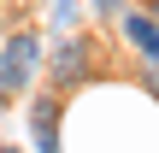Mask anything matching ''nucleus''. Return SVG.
<instances>
[{
    "label": "nucleus",
    "instance_id": "nucleus-1",
    "mask_svg": "<svg viewBox=\"0 0 159 153\" xmlns=\"http://www.w3.org/2000/svg\"><path fill=\"white\" fill-rule=\"evenodd\" d=\"M35 71H41V41H35L30 29L6 35V41H0V100L24 94V88L35 83Z\"/></svg>",
    "mask_w": 159,
    "mask_h": 153
},
{
    "label": "nucleus",
    "instance_id": "nucleus-2",
    "mask_svg": "<svg viewBox=\"0 0 159 153\" xmlns=\"http://www.w3.org/2000/svg\"><path fill=\"white\" fill-rule=\"evenodd\" d=\"M89 71H94V41H89V35H65V41L53 47V59H47V83H53V94L83 88Z\"/></svg>",
    "mask_w": 159,
    "mask_h": 153
},
{
    "label": "nucleus",
    "instance_id": "nucleus-3",
    "mask_svg": "<svg viewBox=\"0 0 159 153\" xmlns=\"http://www.w3.org/2000/svg\"><path fill=\"white\" fill-rule=\"evenodd\" d=\"M30 136L41 153H59V100L53 94H35L30 100Z\"/></svg>",
    "mask_w": 159,
    "mask_h": 153
},
{
    "label": "nucleus",
    "instance_id": "nucleus-4",
    "mask_svg": "<svg viewBox=\"0 0 159 153\" xmlns=\"http://www.w3.org/2000/svg\"><path fill=\"white\" fill-rule=\"evenodd\" d=\"M124 35H130V47L148 65H159V24H153V12H124Z\"/></svg>",
    "mask_w": 159,
    "mask_h": 153
},
{
    "label": "nucleus",
    "instance_id": "nucleus-5",
    "mask_svg": "<svg viewBox=\"0 0 159 153\" xmlns=\"http://www.w3.org/2000/svg\"><path fill=\"white\" fill-rule=\"evenodd\" d=\"M148 88H153V94H159V65H148Z\"/></svg>",
    "mask_w": 159,
    "mask_h": 153
},
{
    "label": "nucleus",
    "instance_id": "nucleus-6",
    "mask_svg": "<svg viewBox=\"0 0 159 153\" xmlns=\"http://www.w3.org/2000/svg\"><path fill=\"white\" fill-rule=\"evenodd\" d=\"M0 41H6V12H0Z\"/></svg>",
    "mask_w": 159,
    "mask_h": 153
},
{
    "label": "nucleus",
    "instance_id": "nucleus-7",
    "mask_svg": "<svg viewBox=\"0 0 159 153\" xmlns=\"http://www.w3.org/2000/svg\"><path fill=\"white\" fill-rule=\"evenodd\" d=\"M0 153H18V147H0Z\"/></svg>",
    "mask_w": 159,
    "mask_h": 153
},
{
    "label": "nucleus",
    "instance_id": "nucleus-8",
    "mask_svg": "<svg viewBox=\"0 0 159 153\" xmlns=\"http://www.w3.org/2000/svg\"><path fill=\"white\" fill-rule=\"evenodd\" d=\"M153 24H159V6H153Z\"/></svg>",
    "mask_w": 159,
    "mask_h": 153
}]
</instances>
